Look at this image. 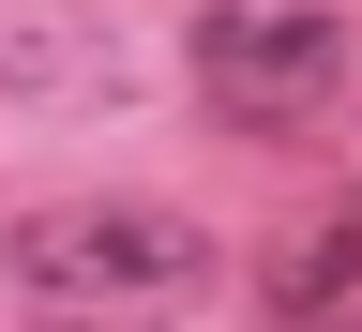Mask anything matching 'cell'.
<instances>
[{"mask_svg":"<svg viewBox=\"0 0 362 332\" xmlns=\"http://www.w3.org/2000/svg\"><path fill=\"white\" fill-rule=\"evenodd\" d=\"M347 0H197V91L242 136H302L347 106Z\"/></svg>","mask_w":362,"mask_h":332,"instance_id":"1","label":"cell"},{"mask_svg":"<svg viewBox=\"0 0 362 332\" xmlns=\"http://www.w3.org/2000/svg\"><path fill=\"white\" fill-rule=\"evenodd\" d=\"M0 257H16V287L76 302V317H90V302H181V287L211 272V242H197L181 212H151V197H61V212H30Z\"/></svg>","mask_w":362,"mask_h":332,"instance_id":"2","label":"cell"},{"mask_svg":"<svg viewBox=\"0 0 362 332\" xmlns=\"http://www.w3.org/2000/svg\"><path fill=\"white\" fill-rule=\"evenodd\" d=\"M272 317L287 332H362V197L272 242Z\"/></svg>","mask_w":362,"mask_h":332,"instance_id":"3","label":"cell"}]
</instances>
